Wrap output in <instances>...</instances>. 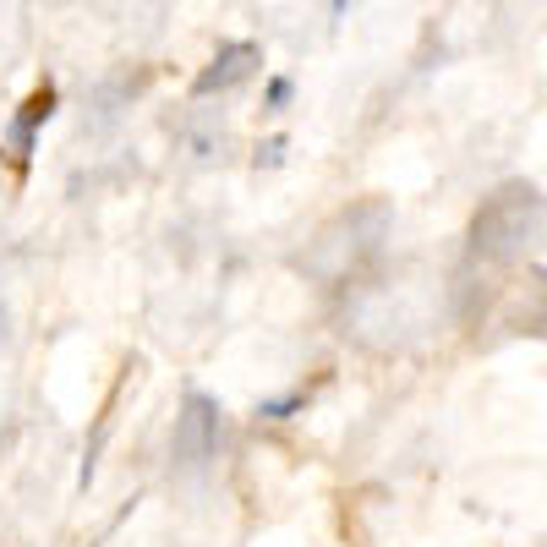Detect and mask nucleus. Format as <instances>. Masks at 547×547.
<instances>
[{
  "mask_svg": "<svg viewBox=\"0 0 547 547\" xmlns=\"http://www.w3.org/2000/svg\"><path fill=\"white\" fill-rule=\"evenodd\" d=\"M537 192L531 186H509V192H498L493 203L476 214V252H487V258H515L520 247H526V236H537Z\"/></svg>",
  "mask_w": 547,
  "mask_h": 547,
  "instance_id": "obj_1",
  "label": "nucleus"
},
{
  "mask_svg": "<svg viewBox=\"0 0 547 547\" xmlns=\"http://www.w3.org/2000/svg\"><path fill=\"white\" fill-rule=\"evenodd\" d=\"M50 110H55V93H50V88L33 93V99L22 104L17 126H11V154H17V159H28V154H33V132H39V121H50Z\"/></svg>",
  "mask_w": 547,
  "mask_h": 547,
  "instance_id": "obj_4",
  "label": "nucleus"
},
{
  "mask_svg": "<svg viewBox=\"0 0 547 547\" xmlns=\"http://www.w3.org/2000/svg\"><path fill=\"white\" fill-rule=\"evenodd\" d=\"M176 460L186 465V471H197L203 460H214L219 449V405L208 400V394H186L181 416H176Z\"/></svg>",
  "mask_w": 547,
  "mask_h": 547,
  "instance_id": "obj_2",
  "label": "nucleus"
},
{
  "mask_svg": "<svg viewBox=\"0 0 547 547\" xmlns=\"http://www.w3.org/2000/svg\"><path fill=\"white\" fill-rule=\"evenodd\" d=\"M252 61H258V44H225V50L214 55V66H208V72L197 77V93H219V88H236L241 77L252 72Z\"/></svg>",
  "mask_w": 547,
  "mask_h": 547,
  "instance_id": "obj_3",
  "label": "nucleus"
},
{
  "mask_svg": "<svg viewBox=\"0 0 547 547\" xmlns=\"http://www.w3.org/2000/svg\"><path fill=\"white\" fill-rule=\"evenodd\" d=\"M301 405V394H279V400H263V416H274V422H285L290 411Z\"/></svg>",
  "mask_w": 547,
  "mask_h": 547,
  "instance_id": "obj_5",
  "label": "nucleus"
}]
</instances>
